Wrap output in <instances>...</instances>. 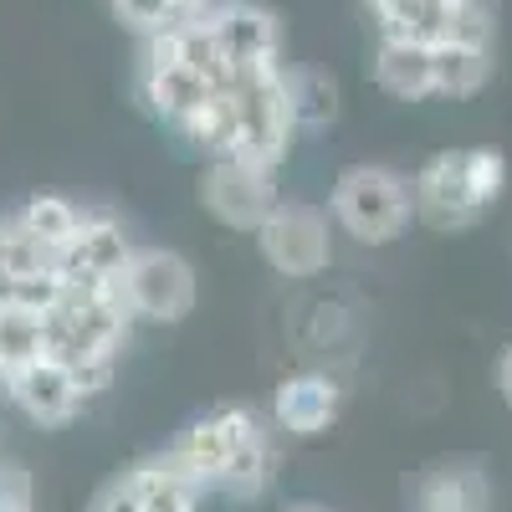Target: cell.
I'll use <instances>...</instances> for the list:
<instances>
[{
    "label": "cell",
    "instance_id": "6da1fadb",
    "mask_svg": "<svg viewBox=\"0 0 512 512\" xmlns=\"http://www.w3.org/2000/svg\"><path fill=\"white\" fill-rule=\"evenodd\" d=\"M128 318L118 292L113 287H77L67 282L62 297L47 308V354H57L62 364H72L88 384V395H98L108 374H113V359L128 338Z\"/></svg>",
    "mask_w": 512,
    "mask_h": 512
},
{
    "label": "cell",
    "instance_id": "7a4b0ae2",
    "mask_svg": "<svg viewBox=\"0 0 512 512\" xmlns=\"http://www.w3.org/2000/svg\"><path fill=\"white\" fill-rule=\"evenodd\" d=\"M507 185V159L497 149H446L425 159V169L410 180L415 216L436 231H466L482 221V210Z\"/></svg>",
    "mask_w": 512,
    "mask_h": 512
},
{
    "label": "cell",
    "instance_id": "3957f363",
    "mask_svg": "<svg viewBox=\"0 0 512 512\" xmlns=\"http://www.w3.org/2000/svg\"><path fill=\"white\" fill-rule=\"evenodd\" d=\"M415 200H410V180L395 175L384 164H354L338 175L333 200H328V221L354 236L359 246H390L410 231Z\"/></svg>",
    "mask_w": 512,
    "mask_h": 512
},
{
    "label": "cell",
    "instance_id": "277c9868",
    "mask_svg": "<svg viewBox=\"0 0 512 512\" xmlns=\"http://www.w3.org/2000/svg\"><path fill=\"white\" fill-rule=\"evenodd\" d=\"M226 98L236 113V149L251 164L277 169L282 154L292 149V108H287V88H282V67H246L226 77Z\"/></svg>",
    "mask_w": 512,
    "mask_h": 512
},
{
    "label": "cell",
    "instance_id": "5b68a950",
    "mask_svg": "<svg viewBox=\"0 0 512 512\" xmlns=\"http://www.w3.org/2000/svg\"><path fill=\"white\" fill-rule=\"evenodd\" d=\"M113 292L128 318H144V323H180L195 308V272L180 251H164V246H144V251H128L123 272L113 277Z\"/></svg>",
    "mask_w": 512,
    "mask_h": 512
},
{
    "label": "cell",
    "instance_id": "8992f818",
    "mask_svg": "<svg viewBox=\"0 0 512 512\" xmlns=\"http://www.w3.org/2000/svg\"><path fill=\"white\" fill-rule=\"evenodd\" d=\"M256 241H262V256L277 277H318L333 256V226L328 210L303 205V200H277L267 210V221L256 226Z\"/></svg>",
    "mask_w": 512,
    "mask_h": 512
},
{
    "label": "cell",
    "instance_id": "52a82bcc",
    "mask_svg": "<svg viewBox=\"0 0 512 512\" xmlns=\"http://www.w3.org/2000/svg\"><path fill=\"white\" fill-rule=\"evenodd\" d=\"M216 93V82L205 72H195L180 52H175V36L169 31H154L144 36V62H139V98L144 108L169 123V128H185L205 103Z\"/></svg>",
    "mask_w": 512,
    "mask_h": 512
},
{
    "label": "cell",
    "instance_id": "ba28073f",
    "mask_svg": "<svg viewBox=\"0 0 512 512\" xmlns=\"http://www.w3.org/2000/svg\"><path fill=\"white\" fill-rule=\"evenodd\" d=\"M200 205L231 231H256L277 205V185L267 164H251L241 154H216L200 175Z\"/></svg>",
    "mask_w": 512,
    "mask_h": 512
},
{
    "label": "cell",
    "instance_id": "9c48e42d",
    "mask_svg": "<svg viewBox=\"0 0 512 512\" xmlns=\"http://www.w3.org/2000/svg\"><path fill=\"white\" fill-rule=\"evenodd\" d=\"M205 31L216 41L226 72L246 67H282V21L256 0H221L205 6Z\"/></svg>",
    "mask_w": 512,
    "mask_h": 512
},
{
    "label": "cell",
    "instance_id": "30bf717a",
    "mask_svg": "<svg viewBox=\"0 0 512 512\" xmlns=\"http://www.w3.org/2000/svg\"><path fill=\"white\" fill-rule=\"evenodd\" d=\"M0 384H6L11 405L26 420H36V425H67L82 405H88V384H82V374L72 364H62L57 354L31 359L26 369H16L11 379H0Z\"/></svg>",
    "mask_w": 512,
    "mask_h": 512
},
{
    "label": "cell",
    "instance_id": "8fae6325",
    "mask_svg": "<svg viewBox=\"0 0 512 512\" xmlns=\"http://www.w3.org/2000/svg\"><path fill=\"white\" fill-rule=\"evenodd\" d=\"M128 236L113 216H103V210H82V221L72 231V241L57 251V272L62 282H77V287H113V277L123 272L128 262Z\"/></svg>",
    "mask_w": 512,
    "mask_h": 512
},
{
    "label": "cell",
    "instance_id": "7c38bea8",
    "mask_svg": "<svg viewBox=\"0 0 512 512\" xmlns=\"http://www.w3.org/2000/svg\"><path fill=\"white\" fill-rule=\"evenodd\" d=\"M246 425H251V410L221 405V410H210L205 420H195L190 431L169 446V456L180 461V472H185L200 492H216L226 461H231V446H236V436L246 431Z\"/></svg>",
    "mask_w": 512,
    "mask_h": 512
},
{
    "label": "cell",
    "instance_id": "4fadbf2b",
    "mask_svg": "<svg viewBox=\"0 0 512 512\" xmlns=\"http://www.w3.org/2000/svg\"><path fill=\"white\" fill-rule=\"evenodd\" d=\"M374 82L390 98L400 103H420V98H436V52L415 36L400 31H379V47H374Z\"/></svg>",
    "mask_w": 512,
    "mask_h": 512
},
{
    "label": "cell",
    "instance_id": "5bb4252c",
    "mask_svg": "<svg viewBox=\"0 0 512 512\" xmlns=\"http://www.w3.org/2000/svg\"><path fill=\"white\" fill-rule=\"evenodd\" d=\"M338 410H344V390H338L333 374H292L282 379V390L272 400V420L277 431L287 436H318L328 431V425L338 420Z\"/></svg>",
    "mask_w": 512,
    "mask_h": 512
},
{
    "label": "cell",
    "instance_id": "9a60e30c",
    "mask_svg": "<svg viewBox=\"0 0 512 512\" xmlns=\"http://www.w3.org/2000/svg\"><path fill=\"white\" fill-rule=\"evenodd\" d=\"M415 512H492V482L477 461H441L420 477Z\"/></svg>",
    "mask_w": 512,
    "mask_h": 512
},
{
    "label": "cell",
    "instance_id": "2e32d148",
    "mask_svg": "<svg viewBox=\"0 0 512 512\" xmlns=\"http://www.w3.org/2000/svg\"><path fill=\"white\" fill-rule=\"evenodd\" d=\"M267 482H272V436H267V425L251 415V425L231 446V461H226L216 492H226L236 502H256V497L267 492Z\"/></svg>",
    "mask_w": 512,
    "mask_h": 512
},
{
    "label": "cell",
    "instance_id": "e0dca14e",
    "mask_svg": "<svg viewBox=\"0 0 512 512\" xmlns=\"http://www.w3.org/2000/svg\"><path fill=\"white\" fill-rule=\"evenodd\" d=\"M41 354H47V308L0 297V379H11Z\"/></svg>",
    "mask_w": 512,
    "mask_h": 512
},
{
    "label": "cell",
    "instance_id": "ac0fdd59",
    "mask_svg": "<svg viewBox=\"0 0 512 512\" xmlns=\"http://www.w3.org/2000/svg\"><path fill=\"white\" fill-rule=\"evenodd\" d=\"M128 482H134L144 512H195L200 497H205V492L180 472V461L169 456V451L154 456V461H144V466H134V472H128Z\"/></svg>",
    "mask_w": 512,
    "mask_h": 512
},
{
    "label": "cell",
    "instance_id": "d6986e66",
    "mask_svg": "<svg viewBox=\"0 0 512 512\" xmlns=\"http://www.w3.org/2000/svg\"><path fill=\"white\" fill-rule=\"evenodd\" d=\"M282 88L297 134H318L338 118V82L323 67H282Z\"/></svg>",
    "mask_w": 512,
    "mask_h": 512
},
{
    "label": "cell",
    "instance_id": "ffe728a7",
    "mask_svg": "<svg viewBox=\"0 0 512 512\" xmlns=\"http://www.w3.org/2000/svg\"><path fill=\"white\" fill-rule=\"evenodd\" d=\"M436 52V98H477L492 82V47H451L441 41Z\"/></svg>",
    "mask_w": 512,
    "mask_h": 512
},
{
    "label": "cell",
    "instance_id": "44dd1931",
    "mask_svg": "<svg viewBox=\"0 0 512 512\" xmlns=\"http://www.w3.org/2000/svg\"><path fill=\"white\" fill-rule=\"evenodd\" d=\"M77 221H82V210H77L72 200H62V195H31V200L16 210V226H21L31 241H41L52 256L72 241Z\"/></svg>",
    "mask_w": 512,
    "mask_h": 512
},
{
    "label": "cell",
    "instance_id": "7402d4cb",
    "mask_svg": "<svg viewBox=\"0 0 512 512\" xmlns=\"http://www.w3.org/2000/svg\"><path fill=\"white\" fill-rule=\"evenodd\" d=\"M441 41H451V47H492V41H497V11H492V0H451ZM441 41H436V47H441Z\"/></svg>",
    "mask_w": 512,
    "mask_h": 512
},
{
    "label": "cell",
    "instance_id": "603a6c76",
    "mask_svg": "<svg viewBox=\"0 0 512 512\" xmlns=\"http://www.w3.org/2000/svg\"><path fill=\"white\" fill-rule=\"evenodd\" d=\"M108 6L128 31H139V36H154V31H169V26L200 16L195 0H108Z\"/></svg>",
    "mask_w": 512,
    "mask_h": 512
},
{
    "label": "cell",
    "instance_id": "cb8c5ba5",
    "mask_svg": "<svg viewBox=\"0 0 512 512\" xmlns=\"http://www.w3.org/2000/svg\"><path fill=\"white\" fill-rule=\"evenodd\" d=\"M0 512H36L31 472L16 461H0Z\"/></svg>",
    "mask_w": 512,
    "mask_h": 512
},
{
    "label": "cell",
    "instance_id": "d4e9b609",
    "mask_svg": "<svg viewBox=\"0 0 512 512\" xmlns=\"http://www.w3.org/2000/svg\"><path fill=\"white\" fill-rule=\"evenodd\" d=\"M93 512H144L139 507V492H134V482H128V477H118L98 502H93Z\"/></svg>",
    "mask_w": 512,
    "mask_h": 512
},
{
    "label": "cell",
    "instance_id": "484cf974",
    "mask_svg": "<svg viewBox=\"0 0 512 512\" xmlns=\"http://www.w3.org/2000/svg\"><path fill=\"white\" fill-rule=\"evenodd\" d=\"M364 6L379 16V31H390L395 21H405V11L415 6V0H364Z\"/></svg>",
    "mask_w": 512,
    "mask_h": 512
},
{
    "label": "cell",
    "instance_id": "4316f807",
    "mask_svg": "<svg viewBox=\"0 0 512 512\" xmlns=\"http://www.w3.org/2000/svg\"><path fill=\"white\" fill-rule=\"evenodd\" d=\"M0 297H11V231L0 221Z\"/></svg>",
    "mask_w": 512,
    "mask_h": 512
},
{
    "label": "cell",
    "instance_id": "83f0119b",
    "mask_svg": "<svg viewBox=\"0 0 512 512\" xmlns=\"http://www.w3.org/2000/svg\"><path fill=\"white\" fill-rule=\"evenodd\" d=\"M497 390H502V400H507V410H512V349H507L502 364H497Z\"/></svg>",
    "mask_w": 512,
    "mask_h": 512
},
{
    "label": "cell",
    "instance_id": "f1b7e54d",
    "mask_svg": "<svg viewBox=\"0 0 512 512\" xmlns=\"http://www.w3.org/2000/svg\"><path fill=\"white\" fill-rule=\"evenodd\" d=\"M415 6H446V0H415Z\"/></svg>",
    "mask_w": 512,
    "mask_h": 512
},
{
    "label": "cell",
    "instance_id": "f546056e",
    "mask_svg": "<svg viewBox=\"0 0 512 512\" xmlns=\"http://www.w3.org/2000/svg\"><path fill=\"white\" fill-rule=\"evenodd\" d=\"M292 512H318V507H292Z\"/></svg>",
    "mask_w": 512,
    "mask_h": 512
},
{
    "label": "cell",
    "instance_id": "4dcf8cb0",
    "mask_svg": "<svg viewBox=\"0 0 512 512\" xmlns=\"http://www.w3.org/2000/svg\"><path fill=\"white\" fill-rule=\"evenodd\" d=\"M195 6H200V11H205V6H210V0H195Z\"/></svg>",
    "mask_w": 512,
    "mask_h": 512
}]
</instances>
